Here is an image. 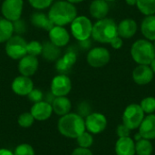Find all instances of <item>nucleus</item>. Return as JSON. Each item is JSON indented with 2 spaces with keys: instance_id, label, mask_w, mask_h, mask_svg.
I'll return each mask as SVG.
<instances>
[{
  "instance_id": "37998d69",
  "label": "nucleus",
  "mask_w": 155,
  "mask_h": 155,
  "mask_svg": "<svg viewBox=\"0 0 155 155\" xmlns=\"http://www.w3.org/2000/svg\"><path fill=\"white\" fill-rule=\"evenodd\" d=\"M136 2H137V0H125V3L128 5H131V6L136 5Z\"/></svg>"
},
{
  "instance_id": "c9c22d12",
  "label": "nucleus",
  "mask_w": 155,
  "mask_h": 155,
  "mask_svg": "<svg viewBox=\"0 0 155 155\" xmlns=\"http://www.w3.org/2000/svg\"><path fill=\"white\" fill-rule=\"evenodd\" d=\"M78 114L81 115L83 118L86 117L87 115H89L92 112H91V106L87 102H82L79 105H78Z\"/></svg>"
},
{
  "instance_id": "4c0bfd02",
  "label": "nucleus",
  "mask_w": 155,
  "mask_h": 155,
  "mask_svg": "<svg viewBox=\"0 0 155 155\" xmlns=\"http://www.w3.org/2000/svg\"><path fill=\"white\" fill-rule=\"evenodd\" d=\"M62 59H63L69 66L72 67V66L75 64V62H76L77 55H76V54H75L74 52L69 51V52H67V53L64 54V55L62 57Z\"/></svg>"
},
{
  "instance_id": "e433bc0d",
  "label": "nucleus",
  "mask_w": 155,
  "mask_h": 155,
  "mask_svg": "<svg viewBox=\"0 0 155 155\" xmlns=\"http://www.w3.org/2000/svg\"><path fill=\"white\" fill-rule=\"evenodd\" d=\"M55 69H56L60 74H65L71 69V66H69V65L62 59V57H60L57 61H55Z\"/></svg>"
},
{
  "instance_id": "39448f33",
  "label": "nucleus",
  "mask_w": 155,
  "mask_h": 155,
  "mask_svg": "<svg viewBox=\"0 0 155 155\" xmlns=\"http://www.w3.org/2000/svg\"><path fill=\"white\" fill-rule=\"evenodd\" d=\"M73 36L79 42L88 40L92 36L93 23L85 15H77L70 24Z\"/></svg>"
},
{
  "instance_id": "72a5a7b5",
  "label": "nucleus",
  "mask_w": 155,
  "mask_h": 155,
  "mask_svg": "<svg viewBox=\"0 0 155 155\" xmlns=\"http://www.w3.org/2000/svg\"><path fill=\"white\" fill-rule=\"evenodd\" d=\"M27 97H28V99H29L31 102H33L34 104H35V103H38V102L43 101V99H44V94H43V92H42L41 90L34 88V89L28 94Z\"/></svg>"
},
{
  "instance_id": "79ce46f5",
  "label": "nucleus",
  "mask_w": 155,
  "mask_h": 155,
  "mask_svg": "<svg viewBox=\"0 0 155 155\" xmlns=\"http://www.w3.org/2000/svg\"><path fill=\"white\" fill-rule=\"evenodd\" d=\"M0 155H14V153L5 148H0Z\"/></svg>"
},
{
  "instance_id": "f3484780",
  "label": "nucleus",
  "mask_w": 155,
  "mask_h": 155,
  "mask_svg": "<svg viewBox=\"0 0 155 155\" xmlns=\"http://www.w3.org/2000/svg\"><path fill=\"white\" fill-rule=\"evenodd\" d=\"M138 25L135 20L132 18H125L117 25V33L121 38L130 39L137 32Z\"/></svg>"
},
{
  "instance_id": "ea45409f",
  "label": "nucleus",
  "mask_w": 155,
  "mask_h": 155,
  "mask_svg": "<svg viewBox=\"0 0 155 155\" xmlns=\"http://www.w3.org/2000/svg\"><path fill=\"white\" fill-rule=\"evenodd\" d=\"M71 155H94L89 148H83V147H77L75 148Z\"/></svg>"
},
{
  "instance_id": "49530a36",
  "label": "nucleus",
  "mask_w": 155,
  "mask_h": 155,
  "mask_svg": "<svg viewBox=\"0 0 155 155\" xmlns=\"http://www.w3.org/2000/svg\"><path fill=\"white\" fill-rule=\"evenodd\" d=\"M105 1H107V2H113V1H115V0H105Z\"/></svg>"
},
{
  "instance_id": "a19ab883",
  "label": "nucleus",
  "mask_w": 155,
  "mask_h": 155,
  "mask_svg": "<svg viewBox=\"0 0 155 155\" xmlns=\"http://www.w3.org/2000/svg\"><path fill=\"white\" fill-rule=\"evenodd\" d=\"M111 46L114 48V49H120L122 46H123V44H124V42H123V38H121L119 35H117L116 37H114L112 41H111Z\"/></svg>"
},
{
  "instance_id": "f03ea898",
  "label": "nucleus",
  "mask_w": 155,
  "mask_h": 155,
  "mask_svg": "<svg viewBox=\"0 0 155 155\" xmlns=\"http://www.w3.org/2000/svg\"><path fill=\"white\" fill-rule=\"evenodd\" d=\"M59 133L70 139H76L85 129L84 119L76 113H69L60 117L57 123Z\"/></svg>"
},
{
  "instance_id": "a211bd4d",
  "label": "nucleus",
  "mask_w": 155,
  "mask_h": 155,
  "mask_svg": "<svg viewBox=\"0 0 155 155\" xmlns=\"http://www.w3.org/2000/svg\"><path fill=\"white\" fill-rule=\"evenodd\" d=\"M139 134L142 138L147 140L155 139V114H148L144 116L142 124L139 126Z\"/></svg>"
},
{
  "instance_id": "a878e982",
  "label": "nucleus",
  "mask_w": 155,
  "mask_h": 155,
  "mask_svg": "<svg viewBox=\"0 0 155 155\" xmlns=\"http://www.w3.org/2000/svg\"><path fill=\"white\" fill-rule=\"evenodd\" d=\"M153 151V143L150 140L141 138L135 143V154L137 155H152Z\"/></svg>"
},
{
  "instance_id": "58836bf2",
  "label": "nucleus",
  "mask_w": 155,
  "mask_h": 155,
  "mask_svg": "<svg viewBox=\"0 0 155 155\" xmlns=\"http://www.w3.org/2000/svg\"><path fill=\"white\" fill-rule=\"evenodd\" d=\"M116 134H117V135H118L119 138H121V137H128L131 134V130L126 125H124V124H119L117 126V128H116Z\"/></svg>"
},
{
  "instance_id": "2eb2a0df",
  "label": "nucleus",
  "mask_w": 155,
  "mask_h": 155,
  "mask_svg": "<svg viewBox=\"0 0 155 155\" xmlns=\"http://www.w3.org/2000/svg\"><path fill=\"white\" fill-rule=\"evenodd\" d=\"M30 113L35 118V120L43 122V121L48 120L54 112H53L52 104L49 102L41 101L33 104V106L31 107Z\"/></svg>"
},
{
  "instance_id": "b1692460",
  "label": "nucleus",
  "mask_w": 155,
  "mask_h": 155,
  "mask_svg": "<svg viewBox=\"0 0 155 155\" xmlns=\"http://www.w3.org/2000/svg\"><path fill=\"white\" fill-rule=\"evenodd\" d=\"M141 32L145 39L155 41V15H146L141 23Z\"/></svg>"
},
{
  "instance_id": "1a4fd4ad",
  "label": "nucleus",
  "mask_w": 155,
  "mask_h": 155,
  "mask_svg": "<svg viewBox=\"0 0 155 155\" xmlns=\"http://www.w3.org/2000/svg\"><path fill=\"white\" fill-rule=\"evenodd\" d=\"M23 7V0H4L1 6V13L4 18L15 22L21 18Z\"/></svg>"
},
{
  "instance_id": "412c9836",
  "label": "nucleus",
  "mask_w": 155,
  "mask_h": 155,
  "mask_svg": "<svg viewBox=\"0 0 155 155\" xmlns=\"http://www.w3.org/2000/svg\"><path fill=\"white\" fill-rule=\"evenodd\" d=\"M51 104L53 112L59 116H63L69 114L72 109V103L66 96L54 97Z\"/></svg>"
},
{
  "instance_id": "cd10ccee",
  "label": "nucleus",
  "mask_w": 155,
  "mask_h": 155,
  "mask_svg": "<svg viewBox=\"0 0 155 155\" xmlns=\"http://www.w3.org/2000/svg\"><path fill=\"white\" fill-rule=\"evenodd\" d=\"M76 142L79 147L83 148H90L94 143V137L92 134H90L87 131H84L83 134H81L77 138Z\"/></svg>"
},
{
  "instance_id": "6ab92c4d",
  "label": "nucleus",
  "mask_w": 155,
  "mask_h": 155,
  "mask_svg": "<svg viewBox=\"0 0 155 155\" xmlns=\"http://www.w3.org/2000/svg\"><path fill=\"white\" fill-rule=\"evenodd\" d=\"M109 4L105 0H93L89 6L90 15L97 20L105 18L109 13Z\"/></svg>"
},
{
  "instance_id": "7ed1b4c3",
  "label": "nucleus",
  "mask_w": 155,
  "mask_h": 155,
  "mask_svg": "<svg viewBox=\"0 0 155 155\" xmlns=\"http://www.w3.org/2000/svg\"><path fill=\"white\" fill-rule=\"evenodd\" d=\"M117 35V24L112 18L105 17L97 20V22L93 25L92 37L98 43L110 44Z\"/></svg>"
},
{
  "instance_id": "aec40b11",
  "label": "nucleus",
  "mask_w": 155,
  "mask_h": 155,
  "mask_svg": "<svg viewBox=\"0 0 155 155\" xmlns=\"http://www.w3.org/2000/svg\"><path fill=\"white\" fill-rule=\"evenodd\" d=\"M116 155H135V143L130 137L118 138L115 143Z\"/></svg>"
},
{
  "instance_id": "de8ad7c7",
  "label": "nucleus",
  "mask_w": 155,
  "mask_h": 155,
  "mask_svg": "<svg viewBox=\"0 0 155 155\" xmlns=\"http://www.w3.org/2000/svg\"><path fill=\"white\" fill-rule=\"evenodd\" d=\"M153 46H154V50H155V41H154V43H153Z\"/></svg>"
},
{
  "instance_id": "473e14b6",
  "label": "nucleus",
  "mask_w": 155,
  "mask_h": 155,
  "mask_svg": "<svg viewBox=\"0 0 155 155\" xmlns=\"http://www.w3.org/2000/svg\"><path fill=\"white\" fill-rule=\"evenodd\" d=\"M29 4L37 10H43L47 7H49L54 0H28Z\"/></svg>"
},
{
  "instance_id": "c756f323",
  "label": "nucleus",
  "mask_w": 155,
  "mask_h": 155,
  "mask_svg": "<svg viewBox=\"0 0 155 155\" xmlns=\"http://www.w3.org/2000/svg\"><path fill=\"white\" fill-rule=\"evenodd\" d=\"M140 106L142 107L144 114H152L155 112V98L153 96L145 97L142 100Z\"/></svg>"
},
{
  "instance_id": "6e6552de",
  "label": "nucleus",
  "mask_w": 155,
  "mask_h": 155,
  "mask_svg": "<svg viewBox=\"0 0 155 155\" xmlns=\"http://www.w3.org/2000/svg\"><path fill=\"white\" fill-rule=\"evenodd\" d=\"M111 58L110 52L105 47L98 46L91 49L86 56V61L91 67L101 68L105 66Z\"/></svg>"
},
{
  "instance_id": "20e7f679",
  "label": "nucleus",
  "mask_w": 155,
  "mask_h": 155,
  "mask_svg": "<svg viewBox=\"0 0 155 155\" xmlns=\"http://www.w3.org/2000/svg\"><path fill=\"white\" fill-rule=\"evenodd\" d=\"M131 56L138 64L150 65L155 57L153 43L147 39H139L135 41L131 47Z\"/></svg>"
},
{
  "instance_id": "5701e85b",
  "label": "nucleus",
  "mask_w": 155,
  "mask_h": 155,
  "mask_svg": "<svg viewBox=\"0 0 155 155\" xmlns=\"http://www.w3.org/2000/svg\"><path fill=\"white\" fill-rule=\"evenodd\" d=\"M61 47L53 44L50 40L43 43V57L48 62H55L61 57Z\"/></svg>"
},
{
  "instance_id": "0eeeda50",
  "label": "nucleus",
  "mask_w": 155,
  "mask_h": 155,
  "mask_svg": "<svg viewBox=\"0 0 155 155\" xmlns=\"http://www.w3.org/2000/svg\"><path fill=\"white\" fill-rule=\"evenodd\" d=\"M27 42L21 35H13L6 43L5 50L6 54L13 60H20L27 54Z\"/></svg>"
},
{
  "instance_id": "a18cd8bd",
  "label": "nucleus",
  "mask_w": 155,
  "mask_h": 155,
  "mask_svg": "<svg viewBox=\"0 0 155 155\" xmlns=\"http://www.w3.org/2000/svg\"><path fill=\"white\" fill-rule=\"evenodd\" d=\"M67 1L74 5V4H78V3H81V2H83L84 0H67Z\"/></svg>"
},
{
  "instance_id": "ddd939ff",
  "label": "nucleus",
  "mask_w": 155,
  "mask_h": 155,
  "mask_svg": "<svg viewBox=\"0 0 155 155\" xmlns=\"http://www.w3.org/2000/svg\"><path fill=\"white\" fill-rule=\"evenodd\" d=\"M132 76L135 84L139 85H146L153 81L154 74L150 65L138 64L134 69Z\"/></svg>"
},
{
  "instance_id": "f704fd0d",
  "label": "nucleus",
  "mask_w": 155,
  "mask_h": 155,
  "mask_svg": "<svg viewBox=\"0 0 155 155\" xmlns=\"http://www.w3.org/2000/svg\"><path fill=\"white\" fill-rule=\"evenodd\" d=\"M13 25H14V32L16 33L18 35H23L26 31V24L21 18L13 22Z\"/></svg>"
},
{
  "instance_id": "4468645a",
  "label": "nucleus",
  "mask_w": 155,
  "mask_h": 155,
  "mask_svg": "<svg viewBox=\"0 0 155 155\" xmlns=\"http://www.w3.org/2000/svg\"><path fill=\"white\" fill-rule=\"evenodd\" d=\"M38 65L39 62L35 56L26 54L19 60L18 71L21 75L30 77L36 73Z\"/></svg>"
},
{
  "instance_id": "f8f14e48",
  "label": "nucleus",
  "mask_w": 155,
  "mask_h": 155,
  "mask_svg": "<svg viewBox=\"0 0 155 155\" xmlns=\"http://www.w3.org/2000/svg\"><path fill=\"white\" fill-rule=\"evenodd\" d=\"M11 88L12 91L19 96H27L34 89V83L30 77L19 75L13 80Z\"/></svg>"
},
{
  "instance_id": "393cba45",
  "label": "nucleus",
  "mask_w": 155,
  "mask_h": 155,
  "mask_svg": "<svg viewBox=\"0 0 155 155\" xmlns=\"http://www.w3.org/2000/svg\"><path fill=\"white\" fill-rule=\"evenodd\" d=\"M14 25L13 22L0 18V43H6L14 35Z\"/></svg>"
},
{
  "instance_id": "9d476101",
  "label": "nucleus",
  "mask_w": 155,
  "mask_h": 155,
  "mask_svg": "<svg viewBox=\"0 0 155 155\" xmlns=\"http://www.w3.org/2000/svg\"><path fill=\"white\" fill-rule=\"evenodd\" d=\"M72 90L71 79L64 74L55 75L51 82V94L54 97L66 96Z\"/></svg>"
},
{
  "instance_id": "c03bdc74",
  "label": "nucleus",
  "mask_w": 155,
  "mask_h": 155,
  "mask_svg": "<svg viewBox=\"0 0 155 155\" xmlns=\"http://www.w3.org/2000/svg\"><path fill=\"white\" fill-rule=\"evenodd\" d=\"M150 67H151V69L153 70V74H155V57L153 58V60L151 62V64H150Z\"/></svg>"
},
{
  "instance_id": "f257e3e1",
  "label": "nucleus",
  "mask_w": 155,
  "mask_h": 155,
  "mask_svg": "<svg viewBox=\"0 0 155 155\" xmlns=\"http://www.w3.org/2000/svg\"><path fill=\"white\" fill-rule=\"evenodd\" d=\"M48 16L54 25L64 26L71 24L77 16V9L67 0H59L51 5Z\"/></svg>"
},
{
  "instance_id": "2f4dec72",
  "label": "nucleus",
  "mask_w": 155,
  "mask_h": 155,
  "mask_svg": "<svg viewBox=\"0 0 155 155\" xmlns=\"http://www.w3.org/2000/svg\"><path fill=\"white\" fill-rule=\"evenodd\" d=\"M13 153L14 155H35L34 148L28 143H21L17 145Z\"/></svg>"
},
{
  "instance_id": "c85d7f7f",
  "label": "nucleus",
  "mask_w": 155,
  "mask_h": 155,
  "mask_svg": "<svg viewBox=\"0 0 155 155\" xmlns=\"http://www.w3.org/2000/svg\"><path fill=\"white\" fill-rule=\"evenodd\" d=\"M35 118L33 117V115L31 114L30 112H25L23 114H21L18 116L17 119V123L19 124L20 127L22 128H29L33 125L34 122H35Z\"/></svg>"
},
{
  "instance_id": "7c9ffc66",
  "label": "nucleus",
  "mask_w": 155,
  "mask_h": 155,
  "mask_svg": "<svg viewBox=\"0 0 155 155\" xmlns=\"http://www.w3.org/2000/svg\"><path fill=\"white\" fill-rule=\"evenodd\" d=\"M26 51H27V54L36 57L37 55L42 54L43 44L38 41H31V42L27 43Z\"/></svg>"
},
{
  "instance_id": "423d86ee",
  "label": "nucleus",
  "mask_w": 155,
  "mask_h": 155,
  "mask_svg": "<svg viewBox=\"0 0 155 155\" xmlns=\"http://www.w3.org/2000/svg\"><path fill=\"white\" fill-rule=\"evenodd\" d=\"M144 112L140 104H132L128 105L123 114V124L131 131L138 129L144 118Z\"/></svg>"
},
{
  "instance_id": "4be33fe9",
  "label": "nucleus",
  "mask_w": 155,
  "mask_h": 155,
  "mask_svg": "<svg viewBox=\"0 0 155 155\" xmlns=\"http://www.w3.org/2000/svg\"><path fill=\"white\" fill-rule=\"evenodd\" d=\"M30 21H31V24L35 27L41 28V29H44L48 32L54 26V25L49 18L48 15H45L43 12L33 13V15H31Z\"/></svg>"
},
{
  "instance_id": "9b49d317",
  "label": "nucleus",
  "mask_w": 155,
  "mask_h": 155,
  "mask_svg": "<svg viewBox=\"0 0 155 155\" xmlns=\"http://www.w3.org/2000/svg\"><path fill=\"white\" fill-rule=\"evenodd\" d=\"M85 129L92 134L103 133L107 126V119L101 113H91L84 119Z\"/></svg>"
},
{
  "instance_id": "bb28decb",
  "label": "nucleus",
  "mask_w": 155,
  "mask_h": 155,
  "mask_svg": "<svg viewBox=\"0 0 155 155\" xmlns=\"http://www.w3.org/2000/svg\"><path fill=\"white\" fill-rule=\"evenodd\" d=\"M136 6L145 16L155 14V0H137Z\"/></svg>"
},
{
  "instance_id": "dca6fc26",
  "label": "nucleus",
  "mask_w": 155,
  "mask_h": 155,
  "mask_svg": "<svg viewBox=\"0 0 155 155\" xmlns=\"http://www.w3.org/2000/svg\"><path fill=\"white\" fill-rule=\"evenodd\" d=\"M49 40L59 47L65 46L70 41V35L64 26L54 25L49 32Z\"/></svg>"
}]
</instances>
